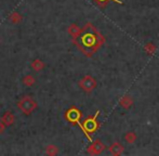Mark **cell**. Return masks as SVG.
Instances as JSON below:
<instances>
[{
  "label": "cell",
  "instance_id": "52a82bcc",
  "mask_svg": "<svg viewBox=\"0 0 159 156\" xmlns=\"http://www.w3.org/2000/svg\"><path fill=\"white\" fill-rule=\"evenodd\" d=\"M1 122H3V125L6 127L7 126H12L15 122L14 114H13L12 112H10V111H8V112H6L3 114V116H2V118H1Z\"/></svg>",
  "mask_w": 159,
  "mask_h": 156
},
{
  "label": "cell",
  "instance_id": "3957f363",
  "mask_svg": "<svg viewBox=\"0 0 159 156\" xmlns=\"http://www.w3.org/2000/svg\"><path fill=\"white\" fill-rule=\"evenodd\" d=\"M79 87L84 91V92H91L96 88L95 79L90 75H87L84 78H81L79 81Z\"/></svg>",
  "mask_w": 159,
  "mask_h": 156
},
{
  "label": "cell",
  "instance_id": "5bb4252c",
  "mask_svg": "<svg viewBox=\"0 0 159 156\" xmlns=\"http://www.w3.org/2000/svg\"><path fill=\"white\" fill-rule=\"evenodd\" d=\"M120 104H121L122 106H124L125 108H130L131 106V104H132V100H131V98L130 97H124L121 100H120Z\"/></svg>",
  "mask_w": 159,
  "mask_h": 156
},
{
  "label": "cell",
  "instance_id": "30bf717a",
  "mask_svg": "<svg viewBox=\"0 0 159 156\" xmlns=\"http://www.w3.org/2000/svg\"><path fill=\"white\" fill-rule=\"evenodd\" d=\"M44 66H46V64H44L40 59L34 60L32 62V64H30V67H32L35 72H41V71L44 68Z\"/></svg>",
  "mask_w": 159,
  "mask_h": 156
},
{
  "label": "cell",
  "instance_id": "9c48e42d",
  "mask_svg": "<svg viewBox=\"0 0 159 156\" xmlns=\"http://www.w3.org/2000/svg\"><path fill=\"white\" fill-rule=\"evenodd\" d=\"M109 151H111V153L113 155H121L122 153H124V151H125V148L120 143L115 142V143H114L113 145L109 148Z\"/></svg>",
  "mask_w": 159,
  "mask_h": 156
},
{
  "label": "cell",
  "instance_id": "6da1fadb",
  "mask_svg": "<svg viewBox=\"0 0 159 156\" xmlns=\"http://www.w3.org/2000/svg\"><path fill=\"white\" fill-rule=\"evenodd\" d=\"M16 106L24 115H30L38 108V103L30 95H24L16 103Z\"/></svg>",
  "mask_w": 159,
  "mask_h": 156
},
{
  "label": "cell",
  "instance_id": "277c9868",
  "mask_svg": "<svg viewBox=\"0 0 159 156\" xmlns=\"http://www.w3.org/2000/svg\"><path fill=\"white\" fill-rule=\"evenodd\" d=\"M65 118L71 124H78L81 118V112L77 108H70L66 113H65Z\"/></svg>",
  "mask_w": 159,
  "mask_h": 156
},
{
  "label": "cell",
  "instance_id": "ac0fdd59",
  "mask_svg": "<svg viewBox=\"0 0 159 156\" xmlns=\"http://www.w3.org/2000/svg\"><path fill=\"white\" fill-rule=\"evenodd\" d=\"M4 129H6V126H4L3 122H2L1 120H0V135H2V133H3Z\"/></svg>",
  "mask_w": 159,
  "mask_h": 156
},
{
  "label": "cell",
  "instance_id": "4fadbf2b",
  "mask_svg": "<svg viewBox=\"0 0 159 156\" xmlns=\"http://www.w3.org/2000/svg\"><path fill=\"white\" fill-rule=\"evenodd\" d=\"M35 82H36V79H35V77L33 76V75H26V76H24L23 77V84H24V86H26V87H33L34 85H35Z\"/></svg>",
  "mask_w": 159,
  "mask_h": 156
},
{
  "label": "cell",
  "instance_id": "2e32d148",
  "mask_svg": "<svg viewBox=\"0 0 159 156\" xmlns=\"http://www.w3.org/2000/svg\"><path fill=\"white\" fill-rule=\"evenodd\" d=\"M145 50H146L149 54H152V53H154V51L156 50V47L153 46L152 44H147L146 46H145Z\"/></svg>",
  "mask_w": 159,
  "mask_h": 156
},
{
  "label": "cell",
  "instance_id": "7c38bea8",
  "mask_svg": "<svg viewBox=\"0 0 159 156\" xmlns=\"http://www.w3.org/2000/svg\"><path fill=\"white\" fill-rule=\"evenodd\" d=\"M46 154L50 156H54L59 154V148L57 145H53V144H49L46 148Z\"/></svg>",
  "mask_w": 159,
  "mask_h": 156
},
{
  "label": "cell",
  "instance_id": "7a4b0ae2",
  "mask_svg": "<svg viewBox=\"0 0 159 156\" xmlns=\"http://www.w3.org/2000/svg\"><path fill=\"white\" fill-rule=\"evenodd\" d=\"M98 114H100V112L98 111L94 114V116L87 118L84 122V124H81V127H80L81 130L84 131V133L86 135V137L88 138V140L91 142H92V138L90 137V133L95 132L98 129V122H96V117H98Z\"/></svg>",
  "mask_w": 159,
  "mask_h": 156
},
{
  "label": "cell",
  "instance_id": "8fae6325",
  "mask_svg": "<svg viewBox=\"0 0 159 156\" xmlns=\"http://www.w3.org/2000/svg\"><path fill=\"white\" fill-rule=\"evenodd\" d=\"M22 20H23V16H22V15L20 14L19 12H13V13H11V15L9 16V21H10L11 23H13V24H19V23H21Z\"/></svg>",
  "mask_w": 159,
  "mask_h": 156
},
{
  "label": "cell",
  "instance_id": "9a60e30c",
  "mask_svg": "<svg viewBox=\"0 0 159 156\" xmlns=\"http://www.w3.org/2000/svg\"><path fill=\"white\" fill-rule=\"evenodd\" d=\"M126 140L129 143H133L134 141L136 140V135H135V133L134 132H132V131H130V132H128L127 135H126Z\"/></svg>",
  "mask_w": 159,
  "mask_h": 156
},
{
  "label": "cell",
  "instance_id": "e0dca14e",
  "mask_svg": "<svg viewBox=\"0 0 159 156\" xmlns=\"http://www.w3.org/2000/svg\"><path fill=\"white\" fill-rule=\"evenodd\" d=\"M98 3H100V4H102V2H106V1H108V0H95ZM111 1H114V2H118V3H121V1H119V0H111Z\"/></svg>",
  "mask_w": 159,
  "mask_h": 156
},
{
  "label": "cell",
  "instance_id": "ba28073f",
  "mask_svg": "<svg viewBox=\"0 0 159 156\" xmlns=\"http://www.w3.org/2000/svg\"><path fill=\"white\" fill-rule=\"evenodd\" d=\"M81 28L79 27L78 25H76V24H71V25H69L68 27V34L70 35L73 38H77V37L80 36V34H81Z\"/></svg>",
  "mask_w": 159,
  "mask_h": 156
},
{
  "label": "cell",
  "instance_id": "8992f818",
  "mask_svg": "<svg viewBox=\"0 0 159 156\" xmlns=\"http://www.w3.org/2000/svg\"><path fill=\"white\" fill-rule=\"evenodd\" d=\"M81 40H82L84 46L88 47V48H90V47H94V44H98V47L101 46V44L98 42V37H95L94 35H92V34L84 35V37L81 38Z\"/></svg>",
  "mask_w": 159,
  "mask_h": 156
},
{
  "label": "cell",
  "instance_id": "5b68a950",
  "mask_svg": "<svg viewBox=\"0 0 159 156\" xmlns=\"http://www.w3.org/2000/svg\"><path fill=\"white\" fill-rule=\"evenodd\" d=\"M105 150V145L101 142V140H95L88 148V153L91 155H98Z\"/></svg>",
  "mask_w": 159,
  "mask_h": 156
}]
</instances>
